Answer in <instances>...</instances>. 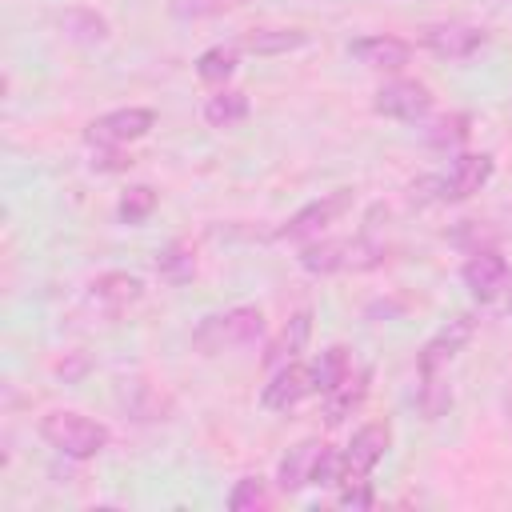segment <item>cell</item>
Segmentation results:
<instances>
[{
    "label": "cell",
    "mask_w": 512,
    "mask_h": 512,
    "mask_svg": "<svg viewBox=\"0 0 512 512\" xmlns=\"http://www.w3.org/2000/svg\"><path fill=\"white\" fill-rule=\"evenodd\" d=\"M420 44L444 60H468L484 44V28H476V24H428Z\"/></svg>",
    "instance_id": "obj_11"
},
{
    "label": "cell",
    "mask_w": 512,
    "mask_h": 512,
    "mask_svg": "<svg viewBox=\"0 0 512 512\" xmlns=\"http://www.w3.org/2000/svg\"><path fill=\"white\" fill-rule=\"evenodd\" d=\"M348 208H352V192H348V188L324 192L320 200H308L304 208H296V212L276 228V236H280V240H292V244H308V240H316L328 224H336Z\"/></svg>",
    "instance_id": "obj_4"
},
{
    "label": "cell",
    "mask_w": 512,
    "mask_h": 512,
    "mask_svg": "<svg viewBox=\"0 0 512 512\" xmlns=\"http://www.w3.org/2000/svg\"><path fill=\"white\" fill-rule=\"evenodd\" d=\"M152 212H156V188H148V184L128 188V192L120 196V204H116V216H120L124 224H144Z\"/></svg>",
    "instance_id": "obj_25"
},
{
    "label": "cell",
    "mask_w": 512,
    "mask_h": 512,
    "mask_svg": "<svg viewBox=\"0 0 512 512\" xmlns=\"http://www.w3.org/2000/svg\"><path fill=\"white\" fill-rule=\"evenodd\" d=\"M372 500H376V496H372V484H368V480L340 488V504H344V508H372Z\"/></svg>",
    "instance_id": "obj_30"
},
{
    "label": "cell",
    "mask_w": 512,
    "mask_h": 512,
    "mask_svg": "<svg viewBox=\"0 0 512 512\" xmlns=\"http://www.w3.org/2000/svg\"><path fill=\"white\" fill-rule=\"evenodd\" d=\"M416 404L424 412V420H440L452 408V388L440 380V372H420V388H416Z\"/></svg>",
    "instance_id": "obj_23"
},
{
    "label": "cell",
    "mask_w": 512,
    "mask_h": 512,
    "mask_svg": "<svg viewBox=\"0 0 512 512\" xmlns=\"http://www.w3.org/2000/svg\"><path fill=\"white\" fill-rule=\"evenodd\" d=\"M508 420H512V392H508Z\"/></svg>",
    "instance_id": "obj_32"
},
{
    "label": "cell",
    "mask_w": 512,
    "mask_h": 512,
    "mask_svg": "<svg viewBox=\"0 0 512 512\" xmlns=\"http://www.w3.org/2000/svg\"><path fill=\"white\" fill-rule=\"evenodd\" d=\"M312 392H316L312 368L300 364V360H288V364L272 368V376H268V384H264V392H260V404L272 408V412H288V408H296V404H300L304 396H312Z\"/></svg>",
    "instance_id": "obj_9"
},
{
    "label": "cell",
    "mask_w": 512,
    "mask_h": 512,
    "mask_svg": "<svg viewBox=\"0 0 512 512\" xmlns=\"http://www.w3.org/2000/svg\"><path fill=\"white\" fill-rule=\"evenodd\" d=\"M492 156L488 152H464V156H456L452 160V168L436 180V196L440 200H468V196H476L488 180H492Z\"/></svg>",
    "instance_id": "obj_8"
},
{
    "label": "cell",
    "mask_w": 512,
    "mask_h": 512,
    "mask_svg": "<svg viewBox=\"0 0 512 512\" xmlns=\"http://www.w3.org/2000/svg\"><path fill=\"white\" fill-rule=\"evenodd\" d=\"M60 28H64L68 40H80V44H100V40H108V20H104L100 12H92V8H68V12L60 16Z\"/></svg>",
    "instance_id": "obj_21"
},
{
    "label": "cell",
    "mask_w": 512,
    "mask_h": 512,
    "mask_svg": "<svg viewBox=\"0 0 512 512\" xmlns=\"http://www.w3.org/2000/svg\"><path fill=\"white\" fill-rule=\"evenodd\" d=\"M348 52L364 64V68H376V72H396V68H404L408 64V56H412V44L408 40H400V36H364V40H352L348 44Z\"/></svg>",
    "instance_id": "obj_14"
},
{
    "label": "cell",
    "mask_w": 512,
    "mask_h": 512,
    "mask_svg": "<svg viewBox=\"0 0 512 512\" xmlns=\"http://www.w3.org/2000/svg\"><path fill=\"white\" fill-rule=\"evenodd\" d=\"M232 4L236 0H176V16H212V12H224Z\"/></svg>",
    "instance_id": "obj_29"
},
{
    "label": "cell",
    "mask_w": 512,
    "mask_h": 512,
    "mask_svg": "<svg viewBox=\"0 0 512 512\" xmlns=\"http://www.w3.org/2000/svg\"><path fill=\"white\" fill-rule=\"evenodd\" d=\"M460 280H464V288H468L472 300L492 304L508 288V260L496 248H472V256L460 268Z\"/></svg>",
    "instance_id": "obj_6"
},
{
    "label": "cell",
    "mask_w": 512,
    "mask_h": 512,
    "mask_svg": "<svg viewBox=\"0 0 512 512\" xmlns=\"http://www.w3.org/2000/svg\"><path fill=\"white\" fill-rule=\"evenodd\" d=\"M368 384H372V372H368V368H352L336 388H328V392L320 396V400H324V420H328V424H340L344 416H352V412L364 404Z\"/></svg>",
    "instance_id": "obj_16"
},
{
    "label": "cell",
    "mask_w": 512,
    "mask_h": 512,
    "mask_svg": "<svg viewBox=\"0 0 512 512\" xmlns=\"http://www.w3.org/2000/svg\"><path fill=\"white\" fill-rule=\"evenodd\" d=\"M324 448H328L324 440H300L296 448H288V456H284L280 468H276L280 492H300V488H308L312 476H316V464H320Z\"/></svg>",
    "instance_id": "obj_15"
},
{
    "label": "cell",
    "mask_w": 512,
    "mask_h": 512,
    "mask_svg": "<svg viewBox=\"0 0 512 512\" xmlns=\"http://www.w3.org/2000/svg\"><path fill=\"white\" fill-rule=\"evenodd\" d=\"M308 368H312V384H316V392L324 396L328 388H336V384L352 372V352H348L344 344H332V348H324Z\"/></svg>",
    "instance_id": "obj_20"
},
{
    "label": "cell",
    "mask_w": 512,
    "mask_h": 512,
    "mask_svg": "<svg viewBox=\"0 0 512 512\" xmlns=\"http://www.w3.org/2000/svg\"><path fill=\"white\" fill-rule=\"evenodd\" d=\"M128 152H124V144H96V152H92V168L96 172H128Z\"/></svg>",
    "instance_id": "obj_28"
},
{
    "label": "cell",
    "mask_w": 512,
    "mask_h": 512,
    "mask_svg": "<svg viewBox=\"0 0 512 512\" xmlns=\"http://www.w3.org/2000/svg\"><path fill=\"white\" fill-rule=\"evenodd\" d=\"M264 504H268V484H264L260 476H244V480H236L232 492H228V508H232V512H256V508H264Z\"/></svg>",
    "instance_id": "obj_27"
},
{
    "label": "cell",
    "mask_w": 512,
    "mask_h": 512,
    "mask_svg": "<svg viewBox=\"0 0 512 512\" xmlns=\"http://www.w3.org/2000/svg\"><path fill=\"white\" fill-rule=\"evenodd\" d=\"M236 52H240V48H232V44H216V48L200 52V56H196V76H200L204 84H224V80L236 72Z\"/></svg>",
    "instance_id": "obj_24"
},
{
    "label": "cell",
    "mask_w": 512,
    "mask_h": 512,
    "mask_svg": "<svg viewBox=\"0 0 512 512\" xmlns=\"http://www.w3.org/2000/svg\"><path fill=\"white\" fill-rule=\"evenodd\" d=\"M40 436L68 460H92L108 448V428L76 408H52L40 420Z\"/></svg>",
    "instance_id": "obj_3"
},
{
    "label": "cell",
    "mask_w": 512,
    "mask_h": 512,
    "mask_svg": "<svg viewBox=\"0 0 512 512\" xmlns=\"http://www.w3.org/2000/svg\"><path fill=\"white\" fill-rule=\"evenodd\" d=\"M384 244L368 240V236H344V240H308L300 252V268L312 276H328V272H364L384 264Z\"/></svg>",
    "instance_id": "obj_2"
},
{
    "label": "cell",
    "mask_w": 512,
    "mask_h": 512,
    "mask_svg": "<svg viewBox=\"0 0 512 512\" xmlns=\"http://www.w3.org/2000/svg\"><path fill=\"white\" fill-rule=\"evenodd\" d=\"M156 272H160V280L164 284H188L192 276H196V256H192V248L188 244H168L164 252H156Z\"/></svg>",
    "instance_id": "obj_22"
},
{
    "label": "cell",
    "mask_w": 512,
    "mask_h": 512,
    "mask_svg": "<svg viewBox=\"0 0 512 512\" xmlns=\"http://www.w3.org/2000/svg\"><path fill=\"white\" fill-rule=\"evenodd\" d=\"M372 108H376L380 116L416 124V120H424V116L432 112V92H428L420 80H388L384 88H376Z\"/></svg>",
    "instance_id": "obj_7"
},
{
    "label": "cell",
    "mask_w": 512,
    "mask_h": 512,
    "mask_svg": "<svg viewBox=\"0 0 512 512\" xmlns=\"http://www.w3.org/2000/svg\"><path fill=\"white\" fill-rule=\"evenodd\" d=\"M472 332H476V320L472 316H456V320H448L424 348H420V356H416V368L420 372H440L468 340H472Z\"/></svg>",
    "instance_id": "obj_12"
},
{
    "label": "cell",
    "mask_w": 512,
    "mask_h": 512,
    "mask_svg": "<svg viewBox=\"0 0 512 512\" xmlns=\"http://www.w3.org/2000/svg\"><path fill=\"white\" fill-rule=\"evenodd\" d=\"M88 296L96 308H104L108 316H120L124 308H132L144 296V280L132 272H104L88 284Z\"/></svg>",
    "instance_id": "obj_13"
},
{
    "label": "cell",
    "mask_w": 512,
    "mask_h": 512,
    "mask_svg": "<svg viewBox=\"0 0 512 512\" xmlns=\"http://www.w3.org/2000/svg\"><path fill=\"white\" fill-rule=\"evenodd\" d=\"M388 440H392V436H388V428H384V424H364V428L348 440V448L340 452V484H336V488L368 480V472L384 460Z\"/></svg>",
    "instance_id": "obj_5"
},
{
    "label": "cell",
    "mask_w": 512,
    "mask_h": 512,
    "mask_svg": "<svg viewBox=\"0 0 512 512\" xmlns=\"http://www.w3.org/2000/svg\"><path fill=\"white\" fill-rule=\"evenodd\" d=\"M464 140H468V116L464 112H448V116L432 120V128H428V144L432 148H456Z\"/></svg>",
    "instance_id": "obj_26"
},
{
    "label": "cell",
    "mask_w": 512,
    "mask_h": 512,
    "mask_svg": "<svg viewBox=\"0 0 512 512\" xmlns=\"http://www.w3.org/2000/svg\"><path fill=\"white\" fill-rule=\"evenodd\" d=\"M152 124H156L152 108H116L88 124V140L92 144H132V140L148 136Z\"/></svg>",
    "instance_id": "obj_10"
},
{
    "label": "cell",
    "mask_w": 512,
    "mask_h": 512,
    "mask_svg": "<svg viewBox=\"0 0 512 512\" xmlns=\"http://www.w3.org/2000/svg\"><path fill=\"white\" fill-rule=\"evenodd\" d=\"M260 336H264V312L252 304H236V308L204 316L192 328V348L200 356H220L232 348H252Z\"/></svg>",
    "instance_id": "obj_1"
},
{
    "label": "cell",
    "mask_w": 512,
    "mask_h": 512,
    "mask_svg": "<svg viewBox=\"0 0 512 512\" xmlns=\"http://www.w3.org/2000/svg\"><path fill=\"white\" fill-rule=\"evenodd\" d=\"M304 44H308V32H300V28H256L240 40V48L256 52V56H276V52H292Z\"/></svg>",
    "instance_id": "obj_18"
},
{
    "label": "cell",
    "mask_w": 512,
    "mask_h": 512,
    "mask_svg": "<svg viewBox=\"0 0 512 512\" xmlns=\"http://www.w3.org/2000/svg\"><path fill=\"white\" fill-rule=\"evenodd\" d=\"M248 112H252V104H248V96L236 92V88H220V92L208 96V104H204V120H208L212 128H232V124L248 120Z\"/></svg>",
    "instance_id": "obj_19"
},
{
    "label": "cell",
    "mask_w": 512,
    "mask_h": 512,
    "mask_svg": "<svg viewBox=\"0 0 512 512\" xmlns=\"http://www.w3.org/2000/svg\"><path fill=\"white\" fill-rule=\"evenodd\" d=\"M508 316H512V288H508Z\"/></svg>",
    "instance_id": "obj_31"
},
{
    "label": "cell",
    "mask_w": 512,
    "mask_h": 512,
    "mask_svg": "<svg viewBox=\"0 0 512 512\" xmlns=\"http://www.w3.org/2000/svg\"><path fill=\"white\" fill-rule=\"evenodd\" d=\"M308 332H312V312L308 308H300L284 328H280V336L268 344V356H264V364L268 368H280V364H288V360H296V352L304 348V340H308Z\"/></svg>",
    "instance_id": "obj_17"
}]
</instances>
